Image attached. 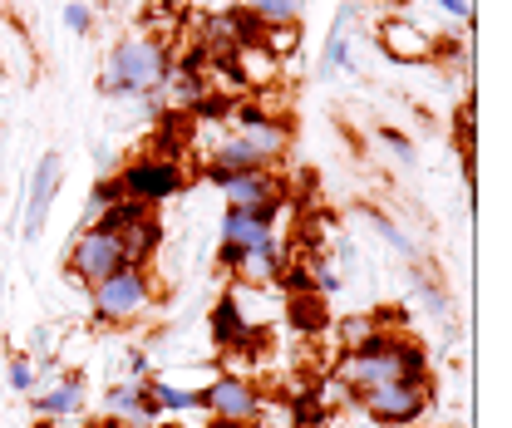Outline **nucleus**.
<instances>
[{
	"mask_svg": "<svg viewBox=\"0 0 512 428\" xmlns=\"http://www.w3.org/2000/svg\"><path fill=\"white\" fill-rule=\"evenodd\" d=\"M168 74H173V50H168V40H158L153 30H128L124 40H114V50H109V60L99 69V94L104 99H128V104H138V99H148V94H158L163 84H168Z\"/></svg>",
	"mask_w": 512,
	"mask_h": 428,
	"instance_id": "obj_1",
	"label": "nucleus"
},
{
	"mask_svg": "<svg viewBox=\"0 0 512 428\" xmlns=\"http://www.w3.org/2000/svg\"><path fill=\"white\" fill-rule=\"evenodd\" d=\"M389 379H429V355L409 335H375L360 350H340L335 360V389L360 399L365 389L389 384Z\"/></svg>",
	"mask_w": 512,
	"mask_h": 428,
	"instance_id": "obj_2",
	"label": "nucleus"
},
{
	"mask_svg": "<svg viewBox=\"0 0 512 428\" xmlns=\"http://www.w3.org/2000/svg\"><path fill=\"white\" fill-rule=\"evenodd\" d=\"M153 306H158V281H153L148 266H119L109 281L89 286V315H94L99 330L138 325Z\"/></svg>",
	"mask_w": 512,
	"mask_h": 428,
	"instance_id": "obj_3",
	"label": "nucleus"
},
{
	"mask_svg": "<svg viewBox=\"0 0 512 428\" xmlns=\"http://www.w3.org/2000/svg\"><path fill=\"white\" fill-rule=\"evenodd\" d=\"M114 187H119V197L143 202V207L158 212L163 202L188 192V168L173 153H138V158H128L124 168L114 173Z\"/></svg>",
	"mask_w": 512,
	"mask_h": 428,
	"instance_id": "obj_4",
	"label": "nucleus"
},
{
	"mask_svg": "<svg viewBox=\"0 0 512 428\" xmlns=\"http://www.w3.org/2000/svg\"><path fill=\"white\" fill-rule=\"evenodd\" d=\"M365 409V419L380 428H409L419 424L429 409H434V384L429 379H389V384H375L355 399Z\"/></svg>",
	"mask_w": 512,
	"mask_h": 428,
	"instance_id": "obj_5",
	"label": "nucleus"
},
{
	"mask_svg": "<svg viewBox=\"0 0 512 428\" xmlns=\"http://www.w3.org/2000/svg\"><path fill=\"white\" fill-rule=\"evenodd\" d=\"M197 399H202V414H207L212 424L247 428L266 414V394L256 389L252 379H242V374H212V379L197 389Z\"/></svg>",
	"mask_w": 512,
	"mask_h": 428,
	"instance_id": "obj_6",
	"label": "nucleus"
},
{
	"mask_svg": "<svg viewBox=\"0 0 512 428\" xmlns=\"http://www.w3.org/2000/svg\"><path fill=\"white\" fill-rule=\"evenodd\" d=\"M124 261V246L119 237L109 232V227H84V232H74V242L64 251V271H69V281H79L84 291L89 286H99V281H109Z\"/></svg>",
	"mask_w": 512,
	"mask_h": 428,
	"instance_id": "obj_7",
	"label": "nucleus"
},
{
	"mask_svg": "<svg viewBox=\"0 0 512 428\" xmlns=\"http://www.w3.org/2000/svg\"><path fill=\"white\" fill-rule=\"evenodd\" d=\"M207 183L227 197V207L242 212H281L286 207V183L276 168H256V173H202Z\"/></svg>",
	"mask_w": 512,
	"mask_h": 428,
	"instance_id": "obj_8",
	"label": "nucleus"
},
{
	"mask_svg": "<svg viewBox=\"0 0 512 428\" xmlns=\"http://www.w3.org/2000/svg\"><path fill=\"white\" fill-rule=\"evenodd\" d=\"M266 242H281L276 237V212H242V207H227L222 222H217V266L232 271L242 251H256Z\"/></svg>",
	"mask_w": 512,
	"mask_h": 428,
	"instance_id": "obj_9",
	"label": "nucleus"
},
{
	"mask_svg": "<svg viewBox=\"0 0 512 428\" xmlns=\"http://www.w3.org/2000/svg\"><path fill=\"white\" fill-rule=\"evenodd\" d=\"M370 40H375L394 64H429V60L444 55V35L424 30V25L409 20V15H389V20H380Z\"/></svg>",
	"mask_w": 512,
	"mask_h": 428,
	"instance_id": "obj_10",
	"label": "nucleus"
},
{
	"mask_svg": "<svg viewBox=\"0 0 512 428\" xmlns=\"http://www.w3.org/2000/svg\"><path fill=\"white\" fill-rule=\"evenodd\" d=\"M99 424H109V428H158L163 424V414H158V404H153V394H148V379H143V384H138V379L109 384L104 399H99Z\"/></svg>",
	"mask_w": 512,
	"mask_h": 428,
	"instance_id": "obj_11",
	"label": "nucleus"
},
{
	"mask_svg": "<svg viewBox=\"0 0 512 428\" xmlns=\"http://www.w3.org/2000/svg\"><path fill=\"white\" fill-rule=\"evenodd\" d=\"M60 183H64V158L60 148H50L40 163H35V178H30V192H25V212H20V237L35 242L55 212V197H60Z\"/></svg>",
	"mask_w": 512,
	"mask_h": 428,
	"instance_id": "obj_12",
	"label": "nucleus"
},
{
	"mask_svg": "<svg viewBox=\"0 0 512 428\" xmlns=\"http://www.w3.org/2000/svg\"><path fill=\"white\" fill-rule=\"evenodd\" d=\"M30 409H35V419H50V424L79 419V414L89 409L84 374H79V369H64V374H55V379H45V384L30 394Z\"/></svg>",
	"mask_w": 512,
	"mask_h": 428,
	"instance_id": "obj_13",
	"label": "nucleus"
},
{
	"mask_svg": "<svg viewBox=\"0 0 512 428\" xmlns=\"http://www.w3.org/2000/svg\"><path fill=\"white\" fill-rule=\"evenodd\" d=\"M212 340H217V350H222V355L252 350V345L266 340L252 315H247V310H237V291H227V296L212 306Z\"/></svg>",
	"mask_w": 512,
	"mask_h": 428,
	"instance_id": "obj_14",
	"label": "nucleus"
},
{
	"mask_svg": "<svg viewBox=\"0 0 512 428\" xmlns=\"http://www.w3.org/2000/svg\"><path fill=\"white\" fill-rule=\"evenodd\" d=\"M355 15H360L355 0H345V5L335 10L330 35H325V50H320V64H316L320 79H335L340 69H350V20H355Z\"/></svg>",
	"mask_w": 512,
	"mask_h": 428,
	"instance_id": "obj_15",
	"label": "nucleus"
},
{
	"mask_svg": "<svg viewBox=\"0 0 512 428\" xmlns=\"http://www.w3.org/2000/svg\"><path fill=\"white\" fill-rule=\"evenodd\" d=\"M197 389H202V384H197ZM197 389H188V384H173V379H163V374H153V379H148V394H153V404H158V414H163V419H178V414H202Z\"/></svg>",
	"mask_w": 512,
	"mask_h": 428,
	"instance_id": "obj_16",
	"label": "nucleus"
},
{
	"mask_svg": "<svg viewBox=\"0 0 512 428\" xmlns=\"http://www.w3.org/2000/svg\"><path fill=\"white\" fill-rule=\"evenodd\" d=\"M247 15H252L261 30H276V25H301L306 15V0H237Z\"/></svg>",
	"mask_w": 512,
	"mask_h": 428,
	"instance_id": "obj_17",
	"label": "nucleus"
},
{
	"mask_svg": "<svg viewBox=\"0 0 512 428\" xmlns=\"http://www.w3.org/2000/svg\"><path fill=\"white\" fill-rule=\"evenodd\" d=\"M286 320L296 325V330H325L330 325V315H325V301H320L316 291H306V296H291V306H286Z\"/></svg>",
	"mask_w": 512,
	"mask_h": 428,
	"instance_id": "obj_18",
	"label": "nucleus"
},
{
	"mask_svg": "<svg viewBox=\"0 0 512 428\" xmlns=\"http://www.w3.org/2000/svg\"><path fill=\"white\" fill-rule=\"evenodd\" d=\"M5 379H10V389L20 394V399H30L35 389H40V379H35V360L20 350V355H10V369H5Z\"/></svg>",
	"mask_w": 512,
	"mask_h": 428,
	"instance_id": "obj_19",
	"label": "nucleus"
},
{
	"mask_svg": "<svg viewBox=\"0 0 512 428\" xmlns=\"http://www.w3.org/2000/svg\"><path fill=\"white\" fill-rule=\"evenodd\" d=\"M370 227H375V232H380V237L394 246L399 256H409V261H414V237H404V232H399V222H389L384 212H375V207H370Z\"/></svg>",
	"mask_w": 512,
	"mask_h": 428,
	"instance_id": "obj_20",
	"label": "nucleus"
},
{
	"mask_svg": "<svg viewBox=\"0 0 512 428\" xmlns=\"http://www.w3.org/2000/svg\"><path fill=\"white\" fill-rule=\"evenodd\" d=\"M60 20H64V30H74V35H89V30H94V10H89L84 0H69L60 10Z\"/></svg>",
	"mask_w": 512,
	"mask_h": 428,
	"instance_id": "obj_21",
	"label": "nucleus"
},
{
	"mask_svg": "<svg viewBox=\"0 0 512 428\" xmlns=\"http://www.w3.org/2000/svg\"><path fill=\"white\" fill-rule=\"evenodd\" d=\"M434 10H444L448 20H458L463 30H473V0H434Z\"/></svg>",
	"mask_w": 512,
	"mask_h": 428,
	"instance_id": "obj_22",
	"label": "nucleus"
},
{
	"mask_svg": "<svg viewBox=\"0 0 512 428\" xmlns=\"http://www.w3.org/2000/svg\"><path fill=\"white\" fill-rule=\"evenodd\" d=\"M380 138L389 143V148H394V153H399V158H414V153H409V138H404V133H394V128H380Z\"/></svg>",
	"mask_w": 512,
	"mask_h": 428,
	"instance_id": "obj_23",
	"label": "nucleus"
},
{
	"mask_svg": "<svg viewBox=\"0 0 512 428\" xmlns=\"http://www.w3.org/2000/svg\"><path fill=\"white\" fill-rule=\"evenodd\" d=\"M380 5H404V0H380Z\"/></svg>",
	"mask_w": 512,
	"mask_h": 428,
	"instance_id": "obj_24",
	"label": "nucleus"
},
{
	"mask_svg": "<svg viewBox=\"0 0 512 428\" xmlns=\"http://www.w3.org/2000/svg\"><path fill=\"white\" fill-rule=\"evenodd\" d=\"M89 428H109V424H99V419H94V424H89Z\"/></svg>",
	"mask_w": 512,
	"mask_h": 428,
	"instance_id": "obj_25",
	"label": "nucleus"
}]
</instances>
